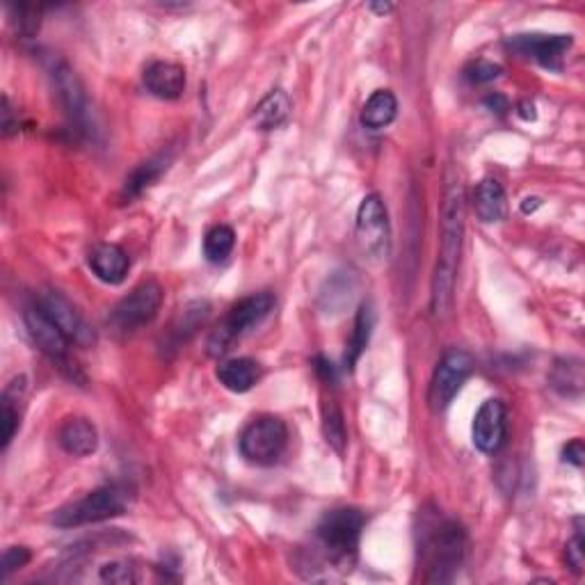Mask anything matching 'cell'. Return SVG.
<instances>
[{"label": "cell", "instance_id": "6da1fadb", "mask_svg": "<svg viewBox=\"0 0 585 585\" xmlns=\"http://www.w3.org/2000/svg\"><path fill=\"white\" fill-rule=\"evenodd\" d=\"M416 551L426 583H448L467 554V531L442 510H423L416 528Z\"/></svg>", "mask_w": 585, "mask_h": 585}, {"label": "cell", "instance_id": "7a4b0ae2", "mask_svg": "<svg viewBox=\"0 0 585 585\" xmlns=\"http://www.w3.org/2000/svg\"><path fill=\"white\" fill-rule=\"evenodd\" d=\"M464 218H467V199L460 183L446 188L442 206V243H439L435 277H432L430 309L437 318L448 314L453 304L455 279H458L460 254L464 243Z\"/></svg>", "mask_w": 585, "mask_h": 585}, {"label": "cell", "instance_id": "3957f363", "mask_svg": "<svg viewBox=\"0 0 585 585\" xmlns=\"http://www.w3.org/2000/svg\"><path fill=\"white\" fill-rule=\"evenodd\" d=\"M131 501L133 494L122 483L96 487L90 494H85L83 499L67 503V506L55 510L51 524L58 528H78L85 524L106 522V519L124 515L128 506H131Z\"/></svg>", "mask_w": 585, "mask_h": 585}, {"label": "cell", "instance_id": "277c9868", "mask_svg": "<svg viewBox=\"0 0 585 585\" xmlns=\"http://www.w3.org/2000/svg\"><path fill=\"white\" fill-rule=\"evenodd\" d=\"M272 309H275V295L268 291L252 293L247 295V298L238 300L234 307L227 311V316L222 318V323L215 327L211 336H208V355L211 357L227 355L236 341L256 330V327L270 316Z\"/></svg>", "mask_w": 585, "mask_h": 585}, {"label": "cell", "instance_id": "5b68a950", "mask_svg": "<svg viewBox=\"0 0 585 585\" xmlns=\"http://www.w3.org/2000/svg\"><path fill=\"white\" fill-rule=\"evenodd\" d=\"M240 455L256 467H272L288 448V426L279 416H259L238 437Z\"/></svg>", "mask_w": 585, "mask_h": 585}, {"label": "cell", "instance_id": "8992f818", "mask_svg": "<svg viewBox=\"0 0 585 585\" xmlns=\"http://www.w3.org/2000/svg\"><path fill=\"white\" fill-rule=\"evenodd\" d=\"M364 515L357 508H334L325 512L316 526V538L320 549L334 563H346L357 554L359 538L364 531Z\"/></svg>", "mask_w": 585, "mask_h": 585}, {"label": "cell", "instance_id": "52a82bcc", "mask_svg": "<svg viewBox=\"0 0 585 585\" xmlns=\"http://www.w3.org/2000/svg\"><path fill=\"white\" fill-rule=\"evenodd\" d=\"M163 298V286L154 282V279L138 284L126 298H122L112 307L108 316L110 330L126 336L142 330L144 325L154 323L160 307H163Z\"/></svg>", "mask_w": 585, "mask_h": 585}, {"label": "cell", "instance_id": "ba28073f", "mask_svg": "<svg viewBox=\"0 0 585 585\" xmlns=\"http://www.w3.org/2000/svg\"><path fill=\"white\" fill-rule=\"evenodd\" d=\"M48 76H51L53 90L58 94L62 110L67 112L69 122L74 124L80 133L92 131V110L87 101L85 87L76 76V71L60 58L48 60Z\"/></svg>", "mask_w": 585, "mask_h": 585}, {"label": "cell", "instance_id": "9c48e42d", "mask_svg": "<svg viewBox=\"0 0 585 585\" xmlns=\"http://www.w3.org/2000/svg\"><path fill=\"white\" fill-rule=\"evenodd\" d=\"M471 368H474V362H471V357L464 350L453 348L444 352L435 373H432L428 389V403L432 412H444L453 403V398L458 396L462 384L471 375Z\"/></svg>", "mask_w": 585, "mask_h": 585}, {"label": "cell", "instance_id": "30bf717a", "mask_svg": "<svg viewBox=\"0 0 585 585\" xmlns=\"http://www.w3.org/2000/svg\"><path fill=\"white\" fill-rule=\"evenodd\" d=\"M357 238L371 259H387L389 254V218L380 195H366L357 211Z\"/></svg>", "mask_w": 585, "mask_h": 585}, {"label": "cell", "instance_id": "8fae6325", "mask_svg": "<svg viewBox=\"0 0 585 585\" xmlns=\"http://www.w3.org/2000/svg\"><path fill=\"white\" fill-rule=\"evenodd\" d=\"M23 320H26L28 334H30V339L35 341V346L42 350L51 362L58 364L62 371H67L69 368V373L74 375L76 366H71L69 336L46 316V311L42 307H30L26 314H23Z\"/></svg>", "mask_w": 585, "mask_h": 585}, {"label": "cell", "instance_id": "7c38bea8", "mask_svg": "<svg viewBox=\"0 0 585 585\" xmlns=\"http://www.w3.org/2000/svg\"><path fill=\"white\" fill-rule=\"evenodd\" d=\"M508 437V414L501 400L490 398L480 405L471 426V439L480 453L492 455L506 444Z\"/></svg>", "mask_w": 585, "mask_h": 585}, {"label": "cell", "instance_id": "4fadbf2b", "mask_svg": "<svg viewBox=\"0 0 585 585\" xmlns=\"http://www.w3.org/2000/svg\"><path fill=\"white\" fill-rule=\"evenodd\" d=\"M572 44L574 39L570 35H540V32L506 39V46L512 48V51L549 69L560 67V62H563L565 53L570 51Z\"/></svg>", "mask_w": 585, "mask_h": 585}, {"label": "cell", "instance_id": "5bb4252c", "mask_svg": "<svg viewBox=\"0 0 585 585\" xmlns=\"http://www.w3.org/2000/svg\"><path fill=\"white\" fill-rule=\"evenodd\" d=\"M39 307H42L46 311V316L69 336V341L80 343V346L92 343L94 334L90 327H87L85 318L80 316V311L67 298H64L62 293L48 291L42 298V302H39Z\"/></svg>", "mask_w": 585, "mask_h": 585}, {"label": "cell", "instance_id": "9a60e30c", "mask_svg": "<svg viewBox=\"0 0 585 585\" xmlns=\"http://www.w3.org/2000/svg\"><path fill=\"white\" fill-rule=\"evenodd\" d=\"M142 78L144 87L163 101L179 99L186 90V71L174 62H151Z\"/></svg>", "mask_w": 585, "mask_h": 585}, {"label": "cell", "instance_id": "2e32d148", "mask_svg": "<svg viewBox=\"0 0 585 585\" xmlns=\"http://www.w3.org/2000/svg\"><path fill=\"white\" fill-rule=\"evenodd\" d=\"M58 444L64 453L74 458H87L99 448V432L92 421L83 416H71L58 430Z\"/></svg>", "mask_w": 585, "mask_h": 585}, {"label": "cell", "instance_id": "e0dca14e", "mask_svg": "<svg viewBox=\"0 0 585 585\" xmlns=\"http://www.w3.org/2000/svg\"><path fill=\"white\" fill-rule=\"evenodd\" d=\"M90 268L103 284L117 286L126 279L131 261H128V254L119 245L101 243L90 252Z\"/></svg>", "mask_w": 585, "mask_h": 585}, {"label": "cell", "instance_id": "ac0fdd59", "mask_svg": "<svg viewBox=\"0 0 585 585\" xmlns=\"http://www.w3.org/2000/svg\"><path fill=\"white\" fill-rule=\"evenodd\" d=\"M261 373V364L250 357L227 359L215 371L222 387L234 391V394H247V391L254 389L256 382L261 380Z\"/></svg>", "mask_w": 585, "mask_h": 585}, {"label": "cell", "instance_id": "d6986e66", "mask_svg": "<svg viewBox=\"0 0 585 585\" xmlns=\"http://www.w3.org/2000/svg\"><path fill=\"white\" fill-rule=\"evenodd\" d=\"M474 208H476L478 218L485 224H494L506 218L508 204H506V190H503L501 183L492 179V176H487V179L480 181L474 192Z\"/></svg>", "mask_w": 585, "mask_h": 585}, {"label": "cell", "instance_id": "ffe728a7", "mask_svg": "<svg viewBox=\"0 0 585 585\" xmlns=\"http://www.w3.org/2000/svg\"><path fill=\"white\" fill-rule=\"evenodd\" d=\"M288 115H291V99H288V94L284 90H272L254 108L252 122L261 131H272V128L282 126Z\"/></svg>", "mask_w": 585, "mask_h": 585}, {"label": "cell", "instance_id": "44dd1931", "mask_svg": "<svg viewBox=\"0 0 585 585\" xmlns=\"http://www.w3.org/2000/svg\"><path fill=\"white\" fill-rule=\"evenodd\" d=\"M398 115V99L394 92L389 90H378L368 96V101L362 108V124L371 131H380V128H387L394 122Z\"/></svg>", "mask_w": 585, "mask_h": 585}, {"label": "cell", "instance_id": "7402d4cb", "mask_svg": "<svg viewBox=\"0 0 585 585\" xmlns=\"http://www.w3.org/2000/svg\"><path fill=\"white\" fill-rule=\"evenodd\" d=\"M208 316H211V304L208 302H190L188 307L181 309V314L176 316L170 330V339L174 341V346H181L188 339L197 334L199 327H202Z\"/></svg>", "mask_w": 585, "mask_h": 585}, {"label": "cell", "instance_id": "603a6c76", "mask_svg": "<svg viewBox=\"0 0 585 585\" xmlns=\"http://www.w3.org/2000/svg\"><path fill=\"white\" fill-rule=\"evenodd\" d=\"M373 327H375V311L368 302H364L362 307L357 311V318H355V330L350 334V341H348V350H346V366L355 368L359 357L364 355V350L368 348V341H371V334H373Z\"/></svg>", "mask_w": 585, "mask_h": 585}, {"label": "cell", "instance_id": "cb8c5ba5", "mask_svg": "<svg viewBox=\"0 0 585 585\" xmlns=\"http://www.w3.org/2000/svg\"><path fill=\"white\" fill-rule=\"evenodd\" d=\"M167 163H170V156L160 154V156L149 158L147 163L135 167L124 183V192H122L124 199L140 197L149 186H154V183L160 179V174L167 170Z\"/></svg>", "mask_w": 585, "mask_h": 585}, {"label": "cell", "instance_id": "d4e9b609", "mask_svg": "<svg viewBox=\"0 0 585 585\" xmlns=\"http://www.w3.org/2000/svg\"><path fill=\"white\" fill-rule=\"evenodd\" d=\"M551 387H554L560 396L576 398L583 391V362L576 357L558 359L554 371L549 375Z\"/></svg>", "mask_w": 585, "mask_h": 585}, {"label": "cell", "instance_id": "484cf974", "mask_svg": "<svg viewBox=\"0 0 585 585\" xmlns=\"http://www.w3.org/2000/svg\"><path fill=\"white\" fill-rule=\"evenodd\" d=\"M236 234L234 229L227 224H218V227L208 229L204 236V256L208 263H222L229 259V254L234 252Z\"/></svg>", "mask_w": 585, "mask_h": 585}, {"label": "cell", "instance_id": "4316f807", "mask_svg": "<svg viewBox=\"0 0 585 585\" xmlns=\"http://www.w3.org/2000/svg\"><path fill=\"white\" fill-rule=\"evenodd\" d=\"M323 432H325L327 444H330L336 453H343V448H346V442H348L346 423H343V414L332 400H330V405L325 403L323 407Z\"/></svg>", "mask_w": 585, "mask_h": 585}, {"label": "cell", "instance_id": "83f0119b", "mask_svg": "<svg viewBox=\"0 0 585 585\" xmlns=\"http://www.w3.org/2000/svg\"><path fill=\"white\" fill-rule=\"evenodd\" d=\"M101 581L103 583H115V585H128L138 581L135 576V567L128 563V560H112V563H106L101 567Z\"/></svg>", "mask_w": 585, "mask_h": 585}, {"label": "cell", "instance_id": "f1b7e54d", "mask_svg": "<svg viewBox=\"0 0 585 585\" xmlns=\"http://www.w3.org/2000/svg\"><path fill=\"white\" fill-rule=\"evenodd\" d=\"M503 74L501 64H494V62H487V60H478L474 64H469L467 67V80L474 85H485V83H492Z\"/></svg>", "mask_w": 585, "mask_h": 585}, {"label": "cell", "instance_id": "f546056e", "mask_svg": "<svg viewBox=\"0 0 585 585\" xmlns=\"http://www.w3.org/2000/svg\"><path fill=\"white\" fill-rule=\"evenodd\" d=\"M16 428H19V412L14 410L12 394L5 389V394H3V451L12 444Z\"/></svg>", "mask_w": 585, "mask_h": 585}, {"label": "cell", "instance_id": "4dcf8cb0", "mask_svg": "<svg viewBox=\"0 0 585 585\" xmlns=\"http://www.w3.org/2000/svg\"><path fill=\"white\" fill-rule=\"evenodd\" d=\"M30 563V551L26 547H7L3 554V579H10L14 572Z\"/></svg>", "mask_w": 585, "mask_h": 585}, {"label": "cell", "instance_id": "1f68e13d", "mask_svg": "<svg viewBox=\"0 0 585 585\" xmlns=\"http://www.w3.org/2000/svg\"><path fill=\"white\" fill-rule=\"evenodd\" d=\"M565 560L567 565L572 567L576 574L583 572V565H585V542H583V533L581 528H576V535L567 542L565 547Z\"/></svg>", "mask_w": 585, "mask_h": 585}, {"label": "cell", "instance_id": "d6a6232c", "mask_svg": "<svg viewBox=\"0 0 585 585\" xmlns=\"http://www.w3.org/2000/svg\"><path fill=\"white\" fill-rule=\"evenodd\" d=\"M583 458H585V448L581 439H572V442L563 448V460L574 464V467H583Z\"/></svg>", "mask_w": 585, "mask_h": 585}, {"label": "cell", "instance_id": "836d02e7", "mask_svg": "<svg viewBox=\"0 0 585 585\" xmlns=\"http://www.w3.org/2000/svg\"><path fill=\"white\" fill-rule=\"evenodd\" d=\"M16 131V126L12 124V108H10V99L3 96V133L12 135Z\"/></svg>", "mask_w": 585, "mask_h": 585}, {"label": "cell", "instance_id": "e575fe53", "mask_svg": "<svg viewBox=\"0 0 585 585\" xmlns=\"http://www.w3.org/2000/svg\"><path fill=\"white\" fill-rule=\"evenodd\" d=\"M485 103H487V106H490V108H496V112H503V110L508 108V101L503 99V96H499V94L490 96V99H487Z\"/></svg>", "mask_w": 585, "mask_h": 585}, {"label": "cell", "instance_id": "d590c367", "mask_svg": "<svg viewBox=\"0 0 585 585\" xmlns=\"http://www.w3.org/2000/svg\"><path fill=\"white\" fill-rule=\"evenodd\" d=\"M371 10L375 12V14H389L391 10H394V5L391 3H371Z\"/></svg>", "mask_w": 585, "mask_h": 585}]
</instances>
